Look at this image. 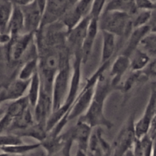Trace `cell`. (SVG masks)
I'll list each match as a JSON object with an SVG mask.
<instances>
[{
  "instance_id": "cb8c5ba5",
  "label": "cell",
  "mask_w": 156,
  "mask_h": 156,
  "mask_svg": "<svg viewBox=\"0 0 156 156\" xmlns=\"http://www.w3.org/2000/svg\"><path fill=\"white\" fill-rule=\"evenodd\" d=\"M129 69L131 72H140L150 62L151 59L146 53L139 48L134 50L129 56Z\"/></svg>"
},
{
  "instance_id": "44dd1931",
  "label": "cell",
  "mask_w": 156,
  "mask_h": 156,
  "mask_svg": "<svg viewBox=\"0 0 156 156\" xmlns=\"http://www.w3.org/2000/svg\"><path fill=\"white\" fill-rule=\"evenodd\" d=\"M7 33L11 37L24 34V18L21 8L13 5L12 16L8 26Z\"/></svg>"
},
{
  "instance_id": "f6af8a7d",
  "label": "cell",
  "mask_w": 156,
  "mask_h": 156,
  "mask_svg": "<svg viewBox=\"0 0 156 156\" xmlns=\"http://www.w3.org/2000/svg\"><path fill=\"white\" fill-rule=\"evenodd\" d=\"M76 1H77V0H76Z\"/></svg>"
},
{
  "instance_id": "74e56055",
  "label": "cell",
  "mask_w": 156,
  "mask_h": 156,
  "mask_svg": "<svg viewBox=\"0 0 156 156\" xmlns=\"http://www.w3.org/2000/svg\"><path fill=\"white\" fill-rule=\"evenodd\" d=\"M37 6L39 7V9H41V11L42 12V13L44 14V9H45L46 4H47V0H34Z\"/></svg>"
},
{
  "instance_id": "7402d4cb",
  "label": "cell",
  "mask_w": 156,
  "mask_h": 156,
  "mask_svg": "<svg viewBox=\"0 0 156 156\" xmlns=\"http://www.w3.org/2000/svg\"><path fill=\"white\" fill-rule=\"evenodd\" d=\"M12 133L18 136L21 138L23 137H29V138L34 139L37 141V143H41L46 139L47 136V132L46 127L41 126L37 123H34L32 126L26 128V129H21V130L13 131L9 132Z\"/></svg>"
},
{
  "instance_id": "4316f807",
  "label": "cell",
  "mask_w": 156,
  "mask_h": 156,
  "mask_svg": "<svg viewBox=\"0 0 156 156\" xmlns=\"http://www.w3.org/2000/svg\"><path fill=\"white\" fill-rule=\"evenodd\" d=\"M38 56L27 59L21 66L18 75V79L24 81H29L32 76L37 72Z\"/></svg>"
},
{
  "instance_id": "e0dca14e",
  "label": "cell",
  "mask_w": 156,
  "mask_h": 156,
  "mask_svg": "<svg viewBox=\"0 0 156 156\" xmlns=\"http://www.w3.org/2000/svg\"><path fill=\"white\" fill-rule=\"evenodd\" d=\"M111 149V145H110L102 136L101 128H97L94 132L92 131L88 142L87 153L94 156H103L105 152Z\"/></svg>"
},
{
  "instance_id": "9a60e30c",
  "label": "cell",
  "mask_w": 156,
  "mask_h": 156,
  "mask_svg": "<svg viewBox=\"0 0 156 156\" xmlns=\"http://www.w3.org/2000/svg\"><path fill=\"white\" fill-rule=\"evenodd\" d=\"M92 129L89 125L78 119L76 126L70 129L73 143H76L78 149L87 152Z\"/></svg>"
},
{
  "instance_id": "484cf974",
  "label": "cell",
  "mask_w": 156,
  "mask_h": 156,
  "mask_svg": "<svg viewBox=\"0 0 156 156\" xmlns=\"http://www.w3.org/2000/svg\"><path fill=\"white\" fill-rule=\"evenodd\" d=\"M41 147V143H32V144H21L16 145V146H8V147H3L0 149L2 152L7 153L11 156L13 155H24L26 154L30 153L34 151L37 150Z\"/></svg>"
},
{
  "instance_id": "ee69618b",
  "label": "cell",
  "mask_w": 156,
  "mask_h": 156,
  "mask_svg": "<svg viewBox=\"0 0 156 156\" xmlns=\"http://www.w3.org/2000/svg\"><path fill=\"white\" fill-rule=\"evenodd\" d=\"M1 34H1V33H0V37H1Z\"/></svg>"
},
{
  "instance_id": "1f68e13d",
  "label": "cell",
  "mask_w": 156,
  "mask_h": 156,
  "mask_svg": "<svg viewBox=\"0 0 156 156\" xmlns=\"http://www.w3.org/2000/svg\"><path fill=\"white\" fill-rule=\"evenodd\" d=\"M24 143L22 138L12 133L0 134V149Z\"/></svg>"
},
{
  "instance_id": "5bb4252c",
  "label": "cell",
  "mask_w": 156,
  "mask_h": 156,
  "mask_svg": "<svg viewBox=\"0 0 156 156\" xmlns=\"http://www.w3.org/2000/svg\"><path fill=\"white\" fill-rule=\"evenodd\" d=\"M29 81L21 80L18 78L12 81L6 88L0 91V98L2 101L11 102L25 96V93L28 88Z\"/></svg>"
},
{
  "instance_id": "836d02e7",
  "label": "cell",
  "mask_w": 156,
  "mask_h": 156,
  "mask_svg": "<svg viewBox=\"0 0 156 156\" xmlns=\"http://www.w3.org/2000/svg\"><path fill=\"white\" fill-rule=\"evenodd\" d=\"M107 0H93L89 13L90 18L98 21L101 15L104 12Z\"/></svg>"
},
{
  "instance_id": "4dcf8cb0",
  "label": "cell",
  "mask_w": 156,
  "mask_h": 156,
  "mask_svg": "<svg viewBox=\"0 0 156 156\" xmlns=\"http://www.w3.org/2000/svg\"><path fill=\"white\" fill-rule=\"evenodd\" d=\"M155 14V10H138V12L131 17V23L133 28L148 25L151 18Z\"/></svg>"
},
{
  "instance_id": "ffe728a7",
  "label": "cell",
  "mask_w": 156,
  "mask_h": 156,
  "mask_svg": "<svg viewBox=\"0 0 156 156\" xmlns=\"http://www.w3.org/2000/svg\"><path fill=\"white\" fill-rule=\"evenodd\" d=\"M102 34V50L101 64L112 60L113 56L115 53L117 42L116 37L108 31L101 30Z\"/></svg>"
},
{
  "instance_id": "d6a6232c",
  "label": "cell",
  "mask_w": 156,
  "mask_h": 156,
  "mask_svg": "<svg viewBox=\"0 0 156 156\" xmlns=\"http://www.w3.org/2000/svg\"><path fill=\"white\" fill-rule=\"evenodd\" d=\"M93 0H77L73 5L76 12L82 18L89 16Z\"/></svg>"
},
{
  "instance_id": "8d00e7d4",
  "label": "cell",
  "mask_w": 156,
  "mask_h": 156,
  "mask_svg": "<svg viewBox=\"0 0 156 156\" xmlns=\"http://www.w3.org/2000/svg\"><path fill=\"white\" fill-rule=\"evenodd\" d=\"M8 1L10 2L13 5L21 8L30 4L31 2H33L34 0H8Z\"/></svg>"
},
{
  "instance_id": "d590c367",
  "label": "cell",
  "mask_w": 156,
  "mask_h": 156,
  "mask_svg": "<svg viewBox=\"0 0 156 156\" xmlns=\"http://www.w3.org/2000/svg\"><path fill=\"white\" fill-rule=\"evenodd\" d=\"M73 143V141L68 143L65 146H64V148L60 151V152H58L57 154H56V155L53 156H70V151H71Z\"/></svg>"
},
{
  "instance_id": "30bf717a",
  "label": "cell",
  "mask_w": 156,
  "mask_h": 156,
  "mask_svg": "<svg viewBox=\"0 0 156 156\" xmlns=\"http://www.w3.org/2000/svg\"><path fill=\"white\" fill-rule=\"evenodd\" d=\"M90 17L84 18L77 25L67 33L66 37V47L70 54L81 53L82 44L87 33Z\"/></svg>"
},
{
  "instance_id": "83f0119b",
  "label": "cell",
  "mask_w": 156,
  "mask_h": 156,
  "mask_svg": "<svg viewBox=\"0 0 156 156\" xmlns=\"http://www.w3.org/2000/svg\"><path fill=\"white\" fill-rule=\"evenodd\" d=\"M13 11V5L8 0L0 2V33L5 34Z\"/></svg>"
},
{
  "instance_id": "ac0fdd59",
  "label": "cell",
  "mask_w": 156,
  "mask_h": 156,
  "mask_svg": "<svg viewBox=\"0 0 156 156\" xmlns=\"http://www.w3.org/2000/svg\"><path fill=\"white\" fill-rule=\"evenodd\" d=\"M149 32H155L151 30L150 27L149 25H145L143 27H136V28L133 29L131 33L128 36L127 43L123 50V53L121 54L125 55V56H131L134 50L138 48L140 43L143 40L146 35H147Z\"/></svg>"
},
{
  "instance_id": "6da1fadb",
  "label": "cell",
  "mask_w": 156,
  "mask_h": 156,
  "mask_svg": "<svg viewBox=\"0 0 156 156\" xmlns=\"http://www.w3.org/2000/svg\"><path fill=\"white\" fill-rule=\"evenodd\" d=\"M38 69L41 89L51 95L55 76L62 66L69 63L70 53L66 45L37 50Z\"/></svg>"
},
{
  "instance_id": "52a82bcc",
  "label": "cell",
  "mask_w": 156,
  "mask_h": 156,
  "mask_svg": "<svg viewBox=\"0 0 156 156\" xmlns=\"http://www.w3.org/2000/svg\"><path fill=\"white\" fill-rule=\"evenodd\" d=\"M156 117V89L155 83L152 84L150 95L143 116L134 122V129L136 140H140L147 135L151 124Z\"/></svg>"
},
{
  "instance_id": "7a4b0ae2",
  "label": "cell",
  "mask_w": 156,
  "mask_h": 156,
  "mask_svg": "<svg viewBox=\"0 0 156 156\" xmlns=\"http://www.w3.org/2000/svg\"><path fill=\"white\" fill-rule=\"evenodd\" d=\"M113 91L109 78L105 76L104 73L96 84L94 96L89 107L85 114L78 119L89 125L92 129L105 127L111 129L114 126V123L105 116V105L108 96Z\"/></svg>"
},
{
  "instance_id": "603a6c76",
  "label": "cell",
  "mask_w": 156,
  "mask_h": 156,
  "mask_svg": "<svg viewBox=\"0 0 156 156\" xmlns=\"http://www.w3.org/2000/svg\"><path fill=\"white\" fill-rule=\"evenodd\" d=\"M30 108H28L22 114L13 119L10 128L7 133L26 129V128L32 126L35 123L33 113H32Z\"/></svg>"
},
{
  "instance_id": "7c38bea8",
  "label": "cell",
  "mask_w": 156,
  "mask_h": 156,
  "mask_svg": "<svg viewBox=\"0 0 156 156\" xmlns=\"http://www.w3.org/2000/svg\"><path fill=\"white\" fill-rule=\"evenodd\" d=\"M110 65V84L113 90H119L121 79L129 69V58L123 54H120Z\"/></svg>"
},
{
  "instance_id": "4fadbf2b",
  "label": "cell",
  "mask_w": 156,
  "mask_h": 156,
  "mask_svg": "<svg viewBox=\"0 0 156 156\" xmlns=\"http://www.w3.org/2000/svg\"><path fill=\"white\" fill-rule=\"evenodd\" d=\"M33 108L34 122L46 127L47 120L53 111L51 95L41 89L39 98Z\"/></svg>"
},
{
  "instance_id": "b9f144b4",
  "label": "cell",
  "mask_w": 156,
  "mask_h": 156,
  "mask_svg": "<svg viewBox=\"0 0 156 156\" xmlns=\"http://www.w3.org/2000/svg\"><path fill=\"white\" fill-rule=\"evenodd\" d=\"M2 103H3V102H2V101L1 98H0V106H1V105H2Z\"/></svg>"
},
{
  "instance_id": "f1b7e54d",
  "label": "cell",
  "mask_w": 156,
  "mask_h": 156,
  "mask_svg": "<svg viewBox=\"0 0 156 156\" xmlns=\"http://www.w3.org/2000/svg\"><path fill=\"white\" fill-rule=\"evenodd\" d=\"M28 108H30V106L29 105L27 96L25 95L18 100L11 101L9 106L7 107L5 114L14 119L22 114Z\"/></svg>"
},
{
  "instance_id": "ba28073f",
  "label": "cell",
  "mask_w": 156,
  "mask_h": 156,
  "mask_svg": "<svg viewBox=\"0 0 156 156\" xmlns=\"http://www.w3.org/2000/svg\"><path fill=\"white\" fill-rule=\"evenodd\" d=\"M34 43V34H21L17 36L11 37L8 47V57L12 62H18L26 54Z\"/></svg>"
},
{
  "instance_id": "d4e9b609",
  "label": "cell",
  "mask_w": 156,
  "mask_h": 156,
  "mask_svg": "<svg viewBox=\"0 0 156 156\" xmlns=\"http://www.w3.org/2000/svg\"><path fill=\"white\" fill-rule=\"evenodd\" d=\"M41 91V83L39 75L37 72L29 81L27 91V98L30 108H33L36 105Z\"/></svg>"
},
{
  "instance_id": "2e32d148",
  "label": "cell",
  "mask_w": 156,
  "mask_h": 156,
  "mask_svg": "<svg viewBox=\"0 0 156 156\" xmlns=\"http://www.w3.org/2000/svg\"><path fill=\"white\" fill-rule=\"evenodd\" d=\"M98 31V21L90 18L86 35H85V37L84 39L82 49H81V56H82V60L83 64L88 61V58L91 55Z\"/></svg>"
},
{
  "instance_id": "277c9868",
  "label": "cell",
  "mask_w": 156,
  "mask_h": 156,
  "mask_svg": "<svg viewBox=\"0 0 156 156\" xmlns=\"http://www.w3.org/2000/svg\"><path fill=\"white\" fill-rule=\"evenodd\" d=\"M98 27L116 37H128L133 29L130 16L115 12H104L98 20Z\"/></svg>"
},
{
  "instance_id": "9c48e42d",
  "label": "cell",
  "mask_w": 156,
  "mask_h": 156,
  "mask_svg": "<svg viewBox=\"0 0 156 156\" xmlns=\"http://www.w3.org/2000/svg\"><path fill=\"white\" fill-rule=\"evenodd\" d=\"M75 2L76 0H47L41 27L59 21Z\"/></svg>"
},
{
  "instance_id": "8992f818",
  "label": "cell",
  "mask_w": 156,
  "mask_h": 156,
  "mask_svg": "<svg viewBox=\"0 0 156 156\" xmlns=\"http://www.w3.org/2000/svg\"><path fill=\"white\" fill-rule=\"evenodd\" d=\"M134 122L135 116L134 114H133L128 117L123 125L111 146L113 150L118 155L123 156L126 151L133 147L134 143L136 140L134 129Z\"/></svg>"
},
{
  "instance_id": "3957f363",
  "label": "cell",
  "mask_w": 156,
  "mask_h": 156,
  "mask_svg": "<svg viewBox=\"0 0 156 156\" xmlns=\"http://www.w3.org/2000/svg\"><path fill=\"white\" fill-rule=\"evenodd\" d=\"M111 62L112 60L101 64L99 68L87 79L85 85L82 87V88L80 89L76 100L70 108L68 116H67L68 122L76 118H79L81 116L85 114L92 101L96 84L99 78L106 72V70L111 65Z\"/></svg>"
},
{
  "instance_id": "f35d334b",
  "label": "cell",
  "mask_w": 156,
  "mask_h": 156,
  "mask_svg": "<svg viewBox=\"0 0 156 156\" xmlns=\"http://www.w3.org/2000/svg\"><path fill=\"white\" fill-rule=\"evenodd\" d=\"M75 156H88V153H87V152H85V151L78 149L77 152H76V155Z\"/></svg>"
},
{
  "instance_id": "d6986e66",
  "label": "cell",
  "mask_w": 156,
  "mask_h": 156,
  "mask_svg": "<svg viewBox=\"0 0 156 156\" xmlns=\"http://www.w3.org/2000/svg\"><path fill=\"white\" fill-rule=\"evenodd\" d=\"M104 12H120L132 17L138 12V9L133 0H109Z\"/></svg>"
},
{
  "instance_id": "7bdbcfd3",
  "label": "cell",
  "mask_w": 156,
  "mask_h": 156,
  "mask_svg": "<svg viewBox=\"0 0 156 156\" xmlns=\"http://www.w3.org/2000/svg\"><path fill=\"white\" fill-rule=\"evenodd\" d=\"M88 156H94V155H91V154H89V153H88Z\"/></svg>"
},
{
  "instance_id": "f546056e",
  "label": "cell",
  "mask_w": 156,
  "mask_h": 156,
  "mask_svg": "<svg viewBox=\"0 0 156 156\" xmlns=\"http://www.w3.org/2000/svg\"><path fill=\"white\" fill-rule=\"evenodd\" d=\"M138 48L146 53L151 59H155L156 53V34L149 32L143 38Z\"/></svg>"
},
{
  "instance_id": "5b68a950",
  "label": "cell",
  "mask_w": 156,
  "mask_h": 156,
  "mask_svg": "<svg viewBox=\"0 0 156 156\" xmlns=\"http://www.w3.org/2000/svg\"><path fill=\"white\" fill-rule=\"evenodd\" d=\"M72 69L70 63L66 64L59 70L52 84L51 98L53 111L63 105L69 88Z\"/></svg>"
},
{
  "instance_id": "ab89813d",
  "label": "cell",
  "mask_w": 156,
  "mask_h": 156,
  "mask_svg": "<svg viewBox=\"0 0 156 156\" xmlns=\"http://www.w3.org/2000/svg\"><path fill=\"white\" fill-rule=\"evenodd\" d=\"M0 156H11V155H9V154L5 153V152H0Z\"/></svg>"
},
{
  "instance_id": "60d3db41",
  "label": "cell",
  "mask_w": 156,
  "mask_h": 156,
  "mask_svg": "<svg viewBox=\"0 0 156 156\" xmlns=\"http://www.w3.org/2000/svg\"><path fill=\"white\" fill-rule=\"evenodd\" d=\"M150 2H151L153 3V4L155 5V0H150Z\"/></svg>"
},
{
  "instance_id": "e575fe53",
  "label": "cell",
  "mask_w": 156,
  "mask_h": 156,
  "mask_svg": "<svg viewBox=\"0 0 156 156\" xmlns=\"http://www.w3.org/2000/svg\"><path fill=\"white\" fill-rule=\"evenodd\" d=\"M138 10L153 11L155 9V5L151 2L150 0H133Z\"/></svg>"
},
{
  "instance_id": "8fae6325",
  "label": "cell",
  "mask_w": 156,
  "mask_h": 156,
  "mask_svg": "<svg viewBox=\"0 0 156 156\" xmlns=\"http://www.w3.org/2000/svg\"><path fill=\"white\" fill-rule=\"evenodd\" d=\"M24 18V33L35 34L39 30L42 21L43 13L34 1L30 4L21 8Z\"/></svg>"
}]
</instances>
